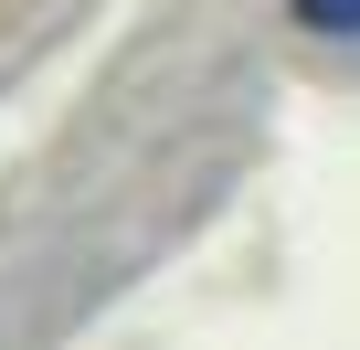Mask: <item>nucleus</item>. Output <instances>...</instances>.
I'll return each instance as SVG.
<instances>
[{
    "mask_svg": "<svg viewBox=\"0 0 360 350\" xmlns=\"http://www.w3.org/2000/svg\"><path fill=\"white\" fill-rule=\"evenodd\" d=\"M307 22H360V0H297Z\"/></svg>",
    "mask_w": 360,
    "mask_h": 350,
    "instance_id": "nucleus-1",
    "label": "nucleus"
}]
</instances>
